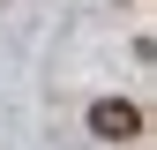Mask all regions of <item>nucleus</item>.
I'll return each mask as SVG.
<instances>
[{
    "mask_svg": "<svg viewBox=\"0 0 157 150\" xmlns=\"http://www.w3.org/2000/svg\"><path fill=\"white\" fill-rule=\"evenodd\" d=\"M90 135L97 143H135V135H142V112H135L127 98H97L90 105Z\"/></svg>",
    "mask_w": 157,
    "mask_h": 150,
    "instance_id": "obj_1",
    "label": "nucleus"
}]
</instances>
